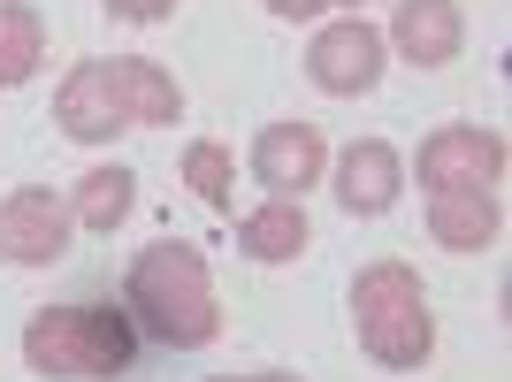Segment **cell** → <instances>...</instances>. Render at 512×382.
Listing matches in <instances>:
<instances>
[{
    "label": "cell",
    "mask_w": 512,
    "mask_h": 382,
    "mask_svg": "<svg viewBox=\"0 0 512 382\" xmlns=\"http://www.w3.org/2000/svg\"><path fill=\"white\" fill-rule=\"evenodd\" d=\"M184 123V85L146 54H115V62H77L54 92V130L62 138H115V130H169Z\"/></svg>",
    "instance_id": "6da1fadb"
},
{
    "label": "cell",
    "mask_w": 512,
    "mask_h": 382,
    "mask_svg": "<svg viewBox=\"0 0 512 382\" xmlns=\"http://www.w3.org/2000/svg\"><path fill=\"white\" fill-rule=\"evenodd\" d=\"M123 314H130V329H146V337L169 344V352H199V344H214L222 306H214L207 253L184 245V237L146 245V253L130 260V276H123Z\"/></svg>",
    "instance_id": "7a4b0ae2"
},
{
    "label": "cell",
    "mask_w": 512,
    "mask_h": 382,
    "mask_svg": "<svg viewBox=\"0 0 512 382\" xmlns=\"http://www.w3.org/2000/svg\"><path fill=\"white\" fill-rule=\"evenodd\" d=\"M23 360L54 382H115L138 360V329L123 306H39L23 321Z\"/></svg>",
    "instance_id": "3957f363"
},
{
    "label": "cell",
    "mask_w": 512,
    "mask_h": 382,
    "mask_svg": "<svg viewBox=\"0 0 512 382\" xmlns=\"http://www.w3.org/2000/svg\"><path fill=\"white\" fill-rule=\"evenodd\" d=\"M352 329H360V352L383 367H421L436 352V314L406 260H367L352 276Z\"/></svg>",
    "instance_id": "277c9868"
},
{
    "label": "cell",
    "mask_w": 512,
    "mask_h": 382,
    "mask_svg": "<svg viewBox=\"0 0 512 382\" xmlns=\"http://www.w3.org/2000/svg\"><path fill=\"white\" fill-rule=\"evenodd\" d=\"M69 230H77V214L62 191L23 184L0 199V260H16V268H54L69 253Z\"/></svg>",
    "instance_id": "5b68a950"
},
{
    "label": "cell",
    "mask_w": 512,
    "mask_h": 382,
    "mask_svg": "<svg viewBox=\"0 0 512 382\" xmlns=\"http://www.w3.org/2000/svg\"><path fill=\"white\" fill-rule=\"evenodd\" d=\"M306 77H314L329 100H360V92L383 85V31L360 16L329 23L314 46H306Z\"/></svg>",
    "instance_id": "8992f818"
},
{
    "label": "cell",
    "mask_w": 512,
    "mask_h": 382,
    "mask_svg": "<svg viewBox=\"0 0 512 382\" xmlns=\"http://www.w3.org/2000/svg\"><path fill=\"white\" fill-rule=\"evenodd\" d=\"M505 176V138L482 123H444L421 146V184L428 191H497Z\"/></svg>",
    "instance_id": "52a82bcc"
},
{
    "label": "cell",
    "mask_w": 512,
    "mask_h": 382,
    "mask_svg": "<svg viewBox=\"0 0 512 382\" xmlns=\"http://www.w3.org/2000/svg\"><path fill=\"white\" fill-rule=\"evenodd\" d=\"M321 169H329V146H321L314 123H268L253 138V176H260V191H276V199L314 191Z\"/></svg>",
    "instance_id": "ba28073f"
},
{
    "label": "cell",
    "mask_w": 512,
    "mask_h": 382,
    "mask_svg": "<svg viewBox=\"0 0 512 382\" xmlns=\"http://www.w3.org/2000/svg\"><path fill=\"white\" fill-rule=\"evenodd\" d=\"M383 46H398L413 69H451L467 46V16H459V0H406Z\"/></svg>",
    "instance_id": "9c48e42d"
},
{
    "label": "cell",
    "mask_w": 512,
    "mask_h": 382,
    "mask_svg": "<svg viewBox=\"0 0 512 382\" xmlns=\"http://www.w3.org/2000/svg\"><path fill=\"white\" fill-rule=\"evenodd\" d=\"M398 153L383 146V138H352V146L337 153V207L344 214H390L398 207Z\"/></svg>",
    "instance_id": "30bf717a"
},
{
    "label": "cell",
    "mask_w": 512,
    "mask_h": 382,
    "mask_svg": "<svg viewBox=\"0 0 512 382\" xmlns=\"http://www.w3.org/2000/svg\"><path fill=\"white\" fill-rule=\"evenodd\" d=\"M497 230H505L497 191H428V237L444 253H490Z\"/></svg>",
    "instance_id": "8fae6325"
},
{
    "label": "cell",
    "mask_w": 512,
    "mask_h": 382,
    "mask_svg": "<svg viewBox=\"0 0 512 382\" xmlns=\"http://www.w3.org/2000/svg\"><path fill=\"white\" fill-rule=\"evenodd\" d=\"M237 245H245V260H260V268L299 260L306 253V207H299V199H268V207H253L245 222H237Z\"/></svg>",
    "instance_id": "7c38bea8"
},
{
    "label": "cell",
    "mask_w": 512,
    "mask_h": 382,
    "mask_svg": "<svg viewBox=\"0 0 512 382\" xmlns=\"http://www.w3.org/2000/svg\"><path fill=\"white\" fill-rule=\"evenodd\" d=\"M46 62V16L31 0H0V92L31 85Z\"/></svg>",
    "instance_id": "4fadbf2b"
},
{
    "label": "cell",
    "mask_w": 512,
    "mask_h": 382,
    "mask_svg": "<svg viewBox=\"0 0 512 382\" xmlns=\"http://www.w3.org/2000/svg\"><path fill=\"white\" fill-rule=\"evenodd\" d=\"M130 199H138V176L130 169H92L85 184H77V199H69V214H77L92 237H115V222L130 214Z\"/></svg>",
    "instance_id": "5bb4252c"
},
{
    "label": "cell",
    "mask_w": 512,
    "mask_h": 382,
    "mask_svg": "<svg viewBox=\"0 0 512 382\" xmlns=\"http://www.w3.org/2000/svg\"><path fill=\"white\" fill-rule=\"evenodd\" d=\"M184 184H192L214 214H230V146H214V138L184 146Z\"/></svg>",
    "instance_id": "9a60e30c"
},
{
    "label": "cell",
    "mask_w": 512,
    "mask_h": 382,
    "mask_svg": "<svg viewBox=\"0 0 512 382\" xmlns=\"http://www.w3.org/2000/svg\"><path fill=\"white\" fill-rule=\"evenodd\" d=\"M176 0H107V16H123V23H161Z\"/></svg>",
    "instance_id": "2e32d148"
},
{
    "label": "cell",
    "mask_w": 512,
    "mask_h": 382,
    "mask_svg": "<svg viewBox=\"0 0 512 382\" xmlns=\"http://www.w3.org/2000/svg\"><path fill=\"white\" fill-rule=\"evenodd\" d=\"M260 8H276V16H321V8H352V0H260Z\"/></svg>",
    "instance_id": "e0dca14e"
},
{
    "label": "cell",
    "mask_w": 512,
    "mask_h": 382,
    "mask_svg": "<svg viewBox=\"0 0 512 382\" xmlns=\"http://www.w3.org/2000/svg\"><path fill=\"white\" fill-rule=\"evenodd\" d=\"M207 382H299V375H207Z\"/></svg>",
    "instance_id": "ac0fdd59"
}]
</instances>
